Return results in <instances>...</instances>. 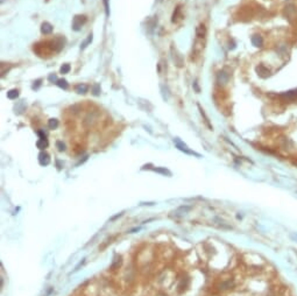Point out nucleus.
Instances as JSON below:
<instances>
[{
    "label": "nucleus",
    "mask_w": 297,
    "mask_h": 296,
    "mask_svg": "<svg viewBox=\"0 0 297 296\" xmlns=\"http://www.w3.org/2000/svg\"><path fill=\"white\" fill-rule=\"evenodd\" d=\"M174 144H175V146L176 148H178L181 152H184L185 154H188V155H196V156H198V158H201V154H198V153H196V152H193V150H191L190 148L188 147L182 140H181L180 138H174Z\"/></svg>",
    "instance_id": "f257e3e1"
},
{
    "label": "nucleus",
    "mask_w": 297,
    "mask_h": 296,
    "mask_svg": "<svg viewBox=\"0 0 297 296\" xmlns=\"http://www.w3.org/2000/svg\"><path fill=\"white\" fill-rule=\"evenodd\" d=\"M50 44V49L54 52H61L64 48L65 44V39L64 37H55L53 41L49 42Z\"/></svg>",
    "instance_id": "f03ea898"
},
{
    "label": "nucleus",
    "mask_w": 297,
    "mask_h": 296,
    "mask_svg": "<svg viewBox=\"0 0 297 296\" xmlns=\"http://www.w3.org/2000/svg\"><path fill=\"white\" fill-rule=\"evenodd\" d=\"M85 22H86V16L85 15H76L72 19V29L75 32H78Z\"/></svg>",
    "instance_id": "7ed1b4c3"
},
{
    "label": "nucleus",
    "mask_w": 297,
    "mask_h": 296,
    "mask_svg": "<svg viewBox=\"0 0 297 296\" xmlns=\"http://www.w3.org/2000/svg\"><path fill=\"white\" fill-rule=\"evenodd\" d=\"M217 81H218V83H219V84L225 85L227 82H228V81H230V75L227 74L226 71L222 70V71H219L218 75H217Z\"/></svg>",
    "instance_id": "20e7f679"
},
{
    "label": "nucleus",
    "mask_w": 297,
    "mask_h": 296,
    "mask_svg": "<svg viewBox=\"0 0 297 296\" xmlns=\"http://www.w3.org/2000/svg\"><path fill=\"white\" fill-rule=\"evenodd\" d=\"M39 162H40V164L43 166V167L48 166V164L50 163V158H49V155H48L46 152H41V153L39 154Z\"/></svg>",
    "instance_id": "39448f33"
},
{
    "label": "nucleus",
    "mask_w": 297,
    "mask_h": 296,
    "mask_svg": "<svg viewBox=\"0 0 297 296\" xmlns=\"http://www.w3.org/2000/svg\"><path fill=\"white\" fill-rule=\"evenodd\" d=\"M190 210H191L190 205H182V206H178V208L172 212V213L177 217V216H183V215H187V213L190 211Z\"/></svg>",
    "instance_id": "423d86ee"
},
{
    "label": "nucleus",
    "mask_w": 297,
    "mask_h": 296,
    "mask_svg": "<svg viewBox=\"0 0 297 296\" xmlns=\"http://www.w3.org/2000/svg\"><path fill=\"white\" fill-rule=\"evenodd\" d=\"M54 27L49 23V22H43L42 26H41V33L44 34V35H49L53 33Z\"/></svg>",
    "instance_id": "0eeeda50"
},
{
    "label": "nucleus",
    "mask_w": 297,
    "mask_h": 296,
    "mask_svg": "<svg viewBox=\"0 0 297 296\" xmlns=\"http://www.w3.org/2000/svg\"><path fill=\"white\" fill-rule=\"evenodd\" d=\"M196 35L198 37H204L206 35V27L204 25H199L197 28H196Z\"/></svg>",
    "instance_id": "6e6552de"
},
{
    "label": "nucleus",
    "mask_w": 297,
    "mask_h": 296,
    "mask_svg": "<svg viewBox=\"0 0 297 296\" xmlns=\"http://www.w3.org/2000/svg\"><path fill=\"white\" fill-rule=\"evenodd\" d=\"M252 43H253V46H255V47H261L262 43H263L262 36H260V35H254V36L252 37Z\"/></svg>",
    "instance_id": "1a4fd4ad"
},
{
    "label": "nucleus",
    "mask_w": 297,
    "mask_h": 296,
    "mask_svg": "<svg viewBox=\"0 0 297 296\" xmlns=\"http://www.w3.org/2000/svg\"><path fill=\"white\" fill-rule=\"evenodd\" d=\"M171 53H172V52H171ZM172 60H174V62L177 64L178 67H182V65H183V57L177 53V50H176V55L172 53Z\"/></svg>",
    "instance_id": "9d476101"
},
{
    "label": "nucleus",
    "mask_w": 297,
    "mask_h": 296,
    "mask_svg": "<svg viewBox=\"0 0 297 296\" xmlns=\"http://www.w3.org/2000/svg\"><path fill=\"white\" fill-rule=\"evenodd\" d=\"M92 40H93V35H92V34H90V35L87 36V39L81 43V50H84V49H86V48H87V46L92 42Z\"/></svg>",
    "instance_id": "9b49d317"
},
{
    "label": "nucleus",
    "mask_w": 297,
    "mask_h": 296,
    "mask_svg": "<svg viewBox=\"0 0 297 296\" xmlns=\"http://www.w3.org/2000/svg\"><path fill=\"white\" fill-rule=\"evenodd\" d=\"M87 90H89V86L86 84H78L76 86V92H77V93L84 95V93L87 92Z\"/></svg>",
    "instance_id": "f8f14e48"
},
{
    "label": "nucleus",
    "mask_w": 297,
    "mask_h": 296,
    "mask_svg": "<svg viewBox=\"0 0 297 296\" xmlns=\"http://www.w3.org/2000/svg\"><path fill=\"white\" fill-rule=\"evenodd\" d=\"M19 97V90H16V89H13V90H10L8 92H7V98L8 99H16Z\"/></svg>",
    "instance_id": "ddd939ff"
},
{
    "label": "nucleus",
    "mask_w": 297,
    "mask_h": 296,
    "mask_svg": "<svg viewBox=\"0 0 297 296\" xmlns=\"http://www.w3.org/2000/svg\"><path fill=\"white\" fill-rule=\"evenodd\" d=\"M198 108H199V111H201V114H202V117H204V121H205V124L207 125V127L210 128V129H212V126H211V124H210V120H209V118L206 117V114H205V112H204V110H203L202 107H201V105L198 104Z\"/></svg>",
    "instance_id": "4468645a"
},
{
    "label": "nucleus",
    "mask_w": 297,
    "mask_h": 296,
    "mask_svg": "<svg viewBox=\"0 0 297 296\" xmlns=\"http://www.w3.org/2000/svg\"><path fill=\"white\" fill-rule=\"evenodd\" d=\"M154 171H156V173H159V174H162V175H167V176H171V173H170L168 169H166V168H153Z\"/></svg>",
    "instance_id": "2eb2a0df"
},
{
    "label": "nucleus",
    "mask_w": 297,
    "mask_h": 296,
    "mask_svg": "<svg viewBox=\"0 0 297 296\" xmlns=\"http://www.w3.org/2000/svg\"><path fill=\"white\" fill-rule=\"evenodd\" d=\"M48 127L50 129H56L58 127V120L57 119H49L48 121Z\"/></svg>",
    "instance_id": "dca6fc26"
},
{
    "label": "nucleus",
    "mask_w": 297,
    "mask_h": 296,
    "mask_svg": "<svg viewBox=\"0 0 297 296\" xmlns=\"http://www.w3.org/2000/svg\"><path fill=\"white\" fill-rule=\"evenodd\" d=\"M277 50H278V53L282 54V55H286L288 53V44L286 43H282V44H280L278 47H277Z\"/></svg>",
    "instance_id": "f3484780"
},
{
    "label": "nucleus",
    "mask_w": 297,
    "mask_h": 296,
    "mask_svg": "<svg viewBox=\"0 0 297 296\" xmlns=\"http://www.w3.org/2000/svg\"><path fill=\"white\" fill-rule=\"evenodd\" d=\"M56 84H57V86H60L61 89H63V90H66V89H68V86H69L68 82H66L65 79H58Z\"/></svg>",
    "instance_id": "a211bd4d"
},
{
    "label": "nucleus",
    "mask_w": 297,
    "mask_h": 296,
    "mask_svg": "<svg viewBox=\"0 0 297 296\" xmlns=\"http://www.w3.org/2000/svg\"><path fill=\"white\" fill-rule=\"evenodd\" d=\"M232 286H233V283H232L231 281H226V282H223V283H220V285H219V289H222V290L230 289Z\"/></svg>",
    "instance_id": "6ab92c4d"
},
{
    "label": "nucleus",
    "mask_w": 297,
    "mask_h": 296,
    "mask_svg": "<svg viewBox=\"0 0 297 296\" xmlns=\"http://www.w3.org/2000/svg\"><path fill=\"white\" fill-rule=\"evenodd\" d=\"M36 146L40 148V149H44V148L48 146V140H40L36 142Z\"/></svg>",
    "instance_id": "aec40b11"
},
{
    "label": "nucleus",
    "mask_w": 297,
    "mask_h": 296,
    "mask_svg": "<svg viewBox=\"0 0 297 296\" xmlns=\"http://www.w3.org/2000/svg\"><path fill=\"white\" fill-rule=\"evenodd\" d=\"M180 13H181V7L180 6H177L176 7V10L174 12V14H172V22H176L177 21V19H178V16H180Z\"/></svg>",
    "instance_id": "412c9836"
},
{
    "label": "nucleus",
    "mask_w": 297,
    "mask_h": 296,
    "mask_svg": "<svg viewBox=\"0 0 297 296\" xmlns=\"http://www.w3.org/2000/svg\"><path fill=\"white\" fill-rule=\"evenodd\" d=\"M70 69H71V67H70V64L65 63V64H63V65L61 67V69H60V71H61V74H68V73L70 71Z\"/></svg>",
    "instance_id": "4be33fe9"
},
{
    "label": "nucleus",
    "mask_w": 297,
    "mask_h": 296,
    "mask_svg": "<svg viewBox=\"0 0 297 296\" xmlns=\"http://www.w3.org/2000/svg\"><path fill=\"white\" fill-rule=\"evenodd\" d=\"M91 91H92V95H93V96H99V95H100V85H99V84H95L93 86H92Z\"/></svg>",
    "instance_id": "5701e85b"
},
{
    "label": "nucleus",
    "mask_w": 297,
    "mask_h": 296,
    "mask_svg": "<svg viewBox=\"0 0 297 296\" xmlns=\"http://www.w3.org/2000/svg\"><path fill=\"white\" fill-rule=\"evenodd\" d=\"M257 73L261 75V76H265L263 74H266V76H267V75H269V70H268V69H265V67L260 65V67L257 68Z\"/></svg>",
    "instance_id": "b1692460"
},
{
    "label": "nucleus",
    "mask_w": 297,
    "mask_h": 296,
    "mask_svg": "<svg viewBox=\"0 0 297 296\" xmlns=\"http://www.w3.org/2000/svg\"><path fill=\"white\" fill-rule=\"evenodd\" d=\"M56 147H57V149H58L60 152L65 150V145H64L62 141H57V142H56Z\"/></svg>",
    "instance_id": "393cba45"
},
{
    "label": "nucleus",
    "mask_w": 297,
    "mask_h": 296,
    "mask_svg": "<svg viewBox=\"0 0 297 296\" xmlns=\"http://www.w3.org/2000/svg\"><path fill=\"white\" fill-rule=\"evenodd\" d=\"M104 7H105V14H106V16H110V5H108V0H104Z\"/></svg>",
    "instance_id": "a878e982"
},
{
    "label": "nucleus",
    "mask_w": 297,
    "mask_h": 296,
    "mask_svg": "<svg viewBox=\"0 0 297 296\" xmlns=\"http://www.w3.org/2000/svg\"><path fill=\"white\" fill-rule=\"evenodd\" d=\"M41 82H42V79H37V81H35V82H34V84H33V86H32L33 90H37V89L40 87V85H41Z\"/></svg>",
    "instance_id": "bb28decb"
},
{
    "label": "nucleus",
    "mask_w": 297,
    "mask_h": 296,
    "mask_svg": "<svg viewBox=\"0 0 297 296\" xmlns=\"http://www.w3.org/2000/svg\"><path fill=\"white\" fill-rule=\"evenodd\" d=\"M48 79H49V82L50 83H57V77H56V75H54V74H51V75H49V77H48Z\"/></svg>",
    "instance_id": "cd10ccee"
},
{
    "label": "nucleus",
    "mask_w": 297,
    "mask_h": 296,
    "mask_svg": "<svg viewBox=\"0 0 297 296\" xmlns=\"http://www.w3.org/2000/svg\"><path fill=\"white\" fill-rule=\"evenodd\" d=\"M37 134H39V139H40V140H47L46 133H44L43 131H39V132H37Z\"/></svg>",
    "instance_id": "c85d7f7f"
},
{
    "label": "nucleus",
    "mask_w": 297,
    "mask_h": 296,
    "mask_svg": "<svg viewBox=\"0 0 297 296\" xmlns=\"http://www.w3.org/2000/svg\"><path fill=\"white\" fill-rule=\"evenodd\" d=\"M192 86L195 87V90H196V92H198V93L201 92V89L198 87V84H197V81H195V82H193V84H192Z\"/></svg>",
    "instance_id": "c756f323"
},
{
    "label": "nucleus",
    "mask_w": 297,
    "mask_h": 296,
    "mask_svg": "<svg viewBox=\"0 0 297 296\" xmlns=\"http://www.w3.org/2000/svg\"><path fill=\"white\" fill-rule=\"evenodd\" d=\"M121 215H122V213H118L117 216H114V217H112V221H114V219H117L118 217H120V216H121Z\"/></svg>",
    "instance_id": "7c9ffc66"
},
{
    "label": "nucleus",
    "mask_w": 297,
    "mask_h": 296,
    "mask_svg": "<svg viewBox=\"0 0 297 296\" xmlns=\"http://www.w3.org/2000/svg\"><path fill=\"white\" fill-rule=\"evenodd\" d=\"M291 238H293V239H295V240L297 241V234H294V233H293V234H291Z\"/></svg>",
    "instance_id": "2f4dec72"
}]
</instances>
